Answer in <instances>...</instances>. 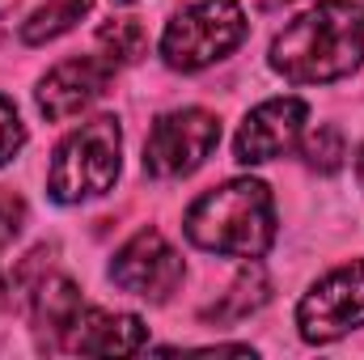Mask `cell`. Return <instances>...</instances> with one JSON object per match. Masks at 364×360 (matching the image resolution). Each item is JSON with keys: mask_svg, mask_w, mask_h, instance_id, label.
I'll list each match as a JSON object with an SVG mask.
<instances>
[{"mask_svg": "<svg viewBox=\"0 0 364 360\" xmlns=\"http://www.w3.org/2000/svg\"><path fill=\"white\" fill-rule=\"evenodd\" d=\"M182 268L178 250L157 233V229H140V233H132L119 250H114V259H110V280L123 288V292H132V297H140V301H153V305H166L174 292H178Z\"/></svg>", "mask_w": 364, "mask_h": 360, "instance_id": "52a82bcc", "label": "cell"}, {"mask_svg": "<svg viewBox=\"0 0 364 360\" xmlns=\"http://www.w3.org/2000/svg\"><path fill=\"white\" fill-rule=\"evenodd\" d=\"M81 309H85L81 288L68 275H43L34 284V335H38V348L60 352V344H64V335H68V327L77 322Z\"/></svg>", "mask_w": 364, "mask_h": 360, "instance_id": "8fae6325", "label": "cell"}, {"mask_svg": "<svg viewBox=\"0 0 364 360\" xmlns=\"http://www.w3.org/2000/svg\"><path fill=\"white\" fill-rule=\"evenodd\" d=\"M305 123H309V106L292 93L284 97H267L259 102L242 127H237V140H233V153L242 166H263V162H275L284 153H292L305 136Z\"/></svg>", "mask_w": 364, "mask_h": 360, "instance_id": "ba28073f", "label": "cell"}, {"mask_svg": "<svg viewBox=\"0 0 364 360\" xmlns=\"http://www.w3.org/2000/svg\"><path fill=\"white\" fill-rule=\"evenodd\" d=\"M356 179H360V186H364V144H360V153H356Z\"/></svg>", "mask_w": 364, "mask_h": 360, "instance_id": "ac0fdd59", "label": "cell"}, {"mask_svg": "<svg viewBox=\"0 0 364 360\" xmlns=\"http://www.w3.org/2000/svg\"><path fill=\"white\" fill-rule=\"evenodd\" d=\"M144 344H149V331H144V322L136 314L85 305L77 314V322L68 327L60 352H77V356H132Z\"/></svg>", "mask_w": 364, "mask_h": 360, "instance_id": "30bf717a", "label": "cell"}, {"mask_svg": "<svg viewBox=\"0 0 364 360\" xmlns=\"http://www.w3.org/2000/svg\"><path fill=\"white\" fill-rule=\"evenodd\" d=\"M301 157H305V166L318 170V174H335V170H343V157H348L343 132H339L335 123H322V127L305 132V136H301Z\"/></svg>", "mask_w": 364, "mask_h": 360, "instance_id": "9a60e30c", "label": "cell"}, {"mask_svg": "<svg viewBox=\"0 0 364 360\" xmlns=\"http://www.w3.org/2000/svg\"><path fill=\"white\" fill-rule=\"evenodd\" d=\"M220 144V119L203 106H182L161 115L144 140V174L149 179H186L195 174L212 149Z\"/></svg>", "mask_w": 364, "mask_h": 360, "instance_id": "5b68a950", "label": "cell"}, {"mask_svg": "<svg viewBox=\"0 0 364 360\" xmlns=\"http://www.w3.org/2000/svg\"><path fill=\"white\" fill-rule=\"evenodd\" d=\"M26 144V123L9 97H0V166H9Z\"/></svg>", "mask_w": 364, "mask_h": 360, "instance_id": "2e32d148", "label": "cell"}, {"mask_svg": "<svg viewBox=\"0 0 364 360\" xmlns=\"http://www.w3.org/2000/svg\"><path fill=\"white\" fill-rule=\"evenodd\" d=\"M114 4H132V0H114Z\"/></svg>", "mask_w": 364, "mask_h": 360, "instance_id": "d6986e66", "label": "cell"}, {"mask_svg": "<svg viewBox=\"0 0 364 360\" xmlns=\"http://www.w3.org/2000/svg\"><path fill=\"white\" fill-rule=\"evenodd\" d=\"M272 297V280L259 259H246V268L237 271V280L229 284V292H220L208 309H203V322H242L250 314H259Z\"/></svg>", "mask_w": 364, "mask_h": 360, "instance_id": "7c38bea8", "label": "cell"}, {"mask_svg": "<svg viewBox=\"0 0 364 360\" xmlns=\"http://www.w3.org/2000/svg\"><path fill=\"white\" fill-rule=\"evenodd\" d=\"M26 229V199L9 186H0V250Z\"/></svg>", "mask_w": 364, "mask_h": 360, "instance_id": "e0dca14e", "label": "cell"}, {"mask_svg": "<svg viewBox=\"0 0 364 360\" xmlns=\"http://www.w3.org/2000/svg\"><path fill=\"white\" fill-rule=\"evenodd\" d=\"M364 60V4L318 0L296 13L272 43V68L292 85H331Z\"/></svg>", "mask_w": 364, "mask_h": 360, "instance_id": "6da1fadb", "label": "cell"}, {"mask_svg": "<svg viewBox=\"0 0 364 360\" xmlns=\"http://www.w3.org/2000/svg\"><path fill=\"white\" fill-rule=\"evenodd\" d=\"M123 157V127L114 115H97L90 123L73 127L47 170V191L55 203H85L106 195L119 179Z\"/></svg>", "mask_w": 364, "mask_h": 360, "instance_id": "3957f363", "label": "cell"}, {"mask_svg": "<svg viewBox=\"0 0 364 360\" xmlns=\"http://www.w3.org/2000/svg\"><path fill=\"white\" fill-rule=\"evenodd\" d=\"M97 43L106 47V55L114 64H136L144 51H149V34L136 17H114V21H102L97 26Z\"/></svg>", "mask_w": 364, "mask_h": 360, "instance_id": "5bb4252c", "label": "cell"}, {"mask_svg": "<svg viewBox=\"0 0 364 360\" xmlns=\"http://www.w3.org/2000/svg\"><path fill=\"white\" fill-rule=\"evenodd\" d=\"M85 13H90V0H51V4H43L38 13L26 17L21 43H26V47H43V43H51V38L68 34Z\"/></svg>", "mask_w": 364, "mask_h": 360, "instance_id": "4fadbf2b", "label": "cell"}, {"mask_svg": "<svg viewBox=\"0 0 364 360\" xmlns=\"http://www.w3.org/2000/svg\"><path fill=\"white\" fill-rule=\"evenodd\" d=\"M246 9L237 0H195L161 30V60L174 73H199L246 43Z\"/></svg>", "mask_w": 364, "mask_h": 360, "instance_id": "277c9868", "label": "cell"}, {"mask_svg": "<svg viewBox=\"0 0 364 360\" xmlns=\"http://www.w3.org/2000/svg\"><path fill=\"white\" fill-rule=\"evenodd\" d=\"M182 229L191 246L225 259H263L275 242V199L267 182L259 179H229L203 191L186 216Z\"/></svg>", "mask_w": 364, "mask_h": 360, "instance_id": "7a4b0ae2", "label": "cell"}, {"mask_svg": "<svg viewBox=\"0 0 364 360\" xmlns=\"http://www.w3.org/2000/svg\"><path fill=\"white\" fill-rule=\"evenodd\" d=\"M114 60L110 55H77V60H64L55 64L43 81H38V110L51 119V123H68L73 115H81L90 102H97L102 93L110 90L114 81Z\"/></svg>", "mask_w": 364, "mask_h": 360, "instance_id": "9c48e42d", "label": "cell"}, {"mask_svg": "<svg viewBox=\"0 0 364 360\" xmlns=\"http://www.w3.org/2000/svg\"><path fill=\"white\" fill-rule=\"evenodd\" d=\"M364 327V259L326 271L296 305V331L305 344H335Z\"/></svg>", "mask_w": 364, "mask_h": 360, "instance_id": "8992f818", "label": "cell"}, {"mask_svg": "<svg viewBox=\"0 0 364 360\" xmlns=\"http://www.w3.org/2000/svg\"><path fill=\"white\" fill-rule=\"evenodd\" d=\"M0 292H4V288H0Z\"/></svg>", "mask_w": 364, "mask_h": 360, "instance_id": "ffe728a7", "label": "cell"}]
</instances>
